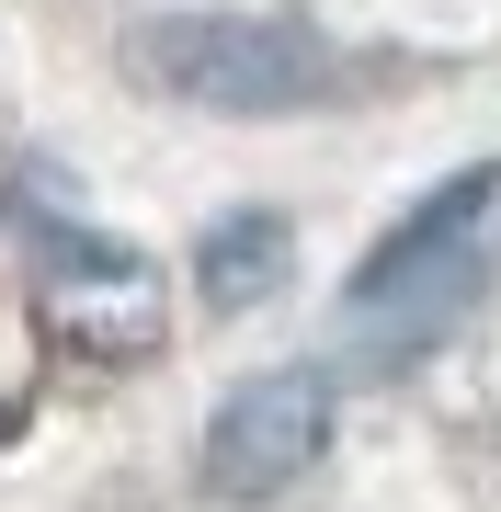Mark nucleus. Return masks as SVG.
Masks as SVG:
<instances>
[{"instance_id": "nucleus-1", "label": "nucleus", "mask_w": 501, "mask_h": 512, "mask_svg": "<svg viewBox=\"0 0 501 512\" xmlns=\"http://www.w3.org/2000/svg\"><path fill=\"white\" fill-rule=\"evenodd\" d=\"M137 69L205 114H308L342 92V57L274 12H171L137 35Z\"/></svg>"}, {"instance_id": "nucleus-2", "label": "nucleus", "mask_w": 501, "mask_h": 512, "mask_svg": "<svg viewBox=\"0 0 501 512\" xmlns=\"http://www.w3.org/2000/svg\"><path fill=\"white\" fill-rule=\"evenodd\" d=\"M490 194H501V171H456V183H433L410 217L376 239L365 262H353V319H445L467 308V285H479V217H490Z\"/></svg>"}, {"instance_id": "nucleus-3", "label": "nucleus", "mask_w": 501, "mask_h": 512, "mask_svg": "<svg viewBox=\"0 0 501 512\" xmlns=\"http://www.w3.org/2000/svg\"><path fill=\"white\" fill-rule=\"evenodd\" d=\"M331 456V376L319 365H274L251 387H228L205 421V490L217 501H274Z\"/></svg>"}, {"instance_id": "nucleus-4", "label": "nucleus", "mask_w": 501, "mask_h": 512, "mask_svg": "<svg viewBox=\"0 0 501 512\" xmlns=\"http://www.w3.org/2000/svg\"><path fill=\"white\" fill-rule=\"evenodd\" d=\"M285 262H297V239H285V217H217L205 228V251H194V285H205V308H251V296H274L285 285Z\"/></svg>"}]
</instances>
